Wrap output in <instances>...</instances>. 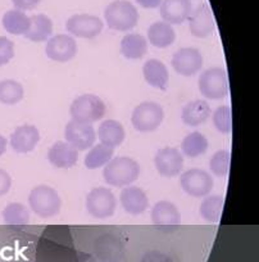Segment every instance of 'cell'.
Listing matches in <instances>:
<instances>
[{"label":"cell","instance_id":"cell-17","mask_svg":"<svg viewBox=\"0 0 259 262\" xmlns=\"http://www.w3.org/2000/svg\"><path fill=\"white\" fill-rule=\"evenodd\" d=\"M48 161L57 168H71L79 161V152L67 142H57L48 150Z\"/></svg>","mask_w":259,"mask_h":262},{"label":"cell","instance_id":"cell-12","mask_svg":"<svg viewBox=\"0 0 259 262\" xmlns=\"http://www.w3.org/2000/svg\"><path fill=\"white\" fill-rule=\"evenodd\" d=\"M64 138L66 142L77 150H86L94 145L97 133L90 123L71 120L64 128Z\"/></svg>","mask_w":259,"mask_h":262},{"label":"cell","instance_id":"cell-15","mask_svg":"<svg viewBox=\"0 0 259 262\" xmlns=\"http://www.w3.org/2000/svg\"><path fill=\"white\" fill-rule=\"evenodd\" d=\"M40 142V133L36 126L21 125L16 127L9 138V144L16 153H30Z\"/></svg>","mask_w":259,"mask_h":262},{"label":"cell","instance_id":"cell-18","mask_svg":"<svg viewBox=\"0 0 259 262\" xmlns=\"http://www.w3.org/2000/svg\"><path fill=\"white\" fill-rule=\"evenodd\" d=\"M160 17L170 25H181L191 13V0H162Z\"/></svg>","mask_w":259,"mask_h":262},{"label":"cell","instance_id":"cell-26","mask_svg":"<svg viewBox=\"0 0 259 262\" xmlns=\"http://www.w3.org/2000/svg\"><path fill=\"white\" fill-rule=\"evenodd\" d=\"M208 147L209 143L207 138L199 131H194L183 138L181 143V153L189 158H197L204 155L208 150Z\"/></svg>","mask_w":259,"mask_h":262},{"label":"cell","instance_id":"cell-37","mask_svg":"<svg viewBox=\"0 0 259 262\" xmlns=\"http://www.w3.org/2000/svg\"><path fill=\"white\" fill-rule=\"evenodd\" d=\"M136 3L145 9L159 8L162 0H136Z\"/></svg>","mask_w":259,"mask_h":262},{"label":"cell","instance_id":"cell-8","mask_svg":"<svg viewBox=\"0 0 259 262\" xmlns=\"http://www.w3.org/2000/svg\"><path fill=\"white\" fill-rule=\"evenodd\" d=\"M180 185L187 195L200 198V196L209 195L215 186V181L207 171L200 168H190L181 173Z\"/></svg>","mask_w":259,"mask_h":262},{"label":"cell","instance_id":"cell-36","mask_svg":"<svg viewBox=\"0 0 259 262\" xmlns=\"http://www.w3.org/2000/svg\"><path fill=\"white\" fill-rule=\"evenodd\" d=\"M12 186V178L6 170L0 168V196L6 195Z\"/></svg>","mask_w":259,"mask_h":262},{"label":"cell","instance_id":"cell-7","mask_svg":"<svg viewBox=\"0 0 259 262\" xmlns=\"http://www.w3.org/2000/svg\"><path fill=\"white\" fill-rule=\"evenodd\" d=\"M117 208V200L110 189L98 186L90 190L86 195L87 213L99 220L112 217Z\"/></svg>","mask_w":259,"mask_h":262},{"label":"cell","instance_id":"cell-35","mask_svg":"<svg viewBox=\"0 0 259 262\" xmlns=\"http://www.w3.org/2000/svg\"><path fill=\"white\" fill-rule=\"evenodd\" d=\"M40 2L41 0H12L14 9H18V11L22 12L32 11V9H35L39 6Z\"/></svg>","mask_w":259,"mask_h":262},{"label":"cell","instance_id":"cell-10","mask_svg":"<svg viewBox=\"0 0 259 262\" xmlns=\"http://www.w3.org/2000/svg\"><path fill=\"white\" fill-rule=\"evenodd\" d=\"M67 31L81 39H94L102 34L103 21L92 14H74L66 22Z\"/></svg>","mask_w":259,"mask_h":262},{"label":"cell","instance_id":"cell-31","mask_svg":"<svg viewBox=\"0 0 259 262\" xmlns=\"http://www.w3.org/2000/svg\"><path fill=\"white\" fill-rule=\"evenodd\" d=\"M3 220L7 225H27L30 223V211L18 202L9 203L3 210Z\"/></svg>","mask_w":259,"mask_h":262},{"label":"cell","instance_id":"cell-27","mask_svg":"<svg viewBox=\"0 0 259 262\" xmlns=\"http://www.w3.org/2000/svg\"><path fill=\"white\" fill-rule=\"evenodd\" d=\"M4 30L11 35H25L30 27V17L18 9H11L2 18Z\"/></svg>","mask_w":259,"mask_h":262},{"label":"cell","instance_id":"cell-34","mask_svg":"<svg viewBox=\"0 0 259 262\" xmlns=\"http://www.w3.org/2000/svg\"><path fill=\"white\" fill-rule=\"evenodd\" d=\"M14 57V44L6 36H0V67L8 64Z\"/></svg>","mask_w":259,"mask_h":262},{"label":"cell","instance_id":"cell-11","mask_svg":"<svg viewBox=\"0 0 259 262\" xmlns=\"http://www.w3.org/2000/svg\"><path fill=\"white\" fill-rule=\"evenodd\" d=\"M45 54L54 62L66 63L74 59L77 54V42L72 36L59 34L52 36L46 41Z\"/></svg>","mask_w":259,"mask_h":262},{"label":"cell","instance_id":"cell-4","mask_svg":"<svg viewBox=\"0 0 259 262\" xmlns=\"http://www.w3.org/2000/svg\"><path fill=\"white\" fill-rule=\"evenodd\" d=\"M107 112L105 103L95 94H82L72 102L69 115L72 120L84 123H94L102 120Z\"/></svg>","mask_w":259,"mask_h":262},{"label":"cell","instance_id":"cell-14","mask_svg":"<svg viewBox=\"0 0 259 262\" xmlns=\"http://www.w3.org/2000/svg\"><path fill=\"white\" fill-rule=\"evenodd\" d=\"M189 29L193 36L204 39L213 34L216 29L215 18L208 3H202L189 16Z\"/></svg>","mask_w":259,"mask_h":262},{"label":"cell","instance_id":"cell-24","mask_svg":"<svg viewBox=\"0 0 259 262\" xmlns=\"http://www.w3.org/2000/svg\"><path fill=\"white\" fill-rule=\"evenodd\" d=\"M148 40L153 47L158 49H166L175 42L176 32L172 25L164 21H158L150 25L148 29Z\"/></svg>","mask_w":259,"mask_h":262},{"label":"cell","instance_id":"cell-9","mask_svg":"<svg viewBox=\"0 0 259 262\" xmlns=\"http://www.w3.org/2000/svg\"><path fill=\"white\" fill-rule=\"evenodd\" d=\"M203 55L197 48H182L173 54L171 66L176 74L190 77L197 75L203 67Z\"/></svg>","mask_w":259,"mask_h":262},{"label":"cell","instance_id":"cell-20","mask_svg":"<svg viewBox=\"0 0 259 262\" xmlns=\"http://www.w3.org/2000/svg\"><path fill=\"white\" fill-rule=\"evenodd\" d=\"M210 105L205 100L195 99L189 102L181 112V120L185 125L197 127L207 122L210 117Z\"/></svg>","mask_w":259,"mask_h":262},{"label":"cell","instance_id":"cell-25","mask_svg":"<svg viewBox=\"0 0 259 262\" xmlns=\"http://www.w3.org/2000/svg\"><path fill=\"white\" fill-rule=\"evenodd\" d=\"M120 52L126 59H142L148 52V40L140 34H127L121 40Z\"/></svg>","mask_w":259,"mask_h":262},{"label":"cell","instance_id":"cell-38","mask_svg":"<svg viewBox=\"0 0 259 262\" xmlns=\"http://www.w3.org/2000/svg\"><path fill=\"white\" fill-rule=\"evenodd\" d=\"M7 145H8V140H7L3 135L0 134V157L6 153Z\"/></svg>","mask_w":259,"mask_h":262},{"label":"cell","instance_id":"cell-13","mask_svg":"<svg viewBox=\"0 0 259 262\" xmlns=\"http://www.w3.org/2000/svg\"><path fill=\"white\" fill-rule=\"evenodd\" d=\"M154 166L163 178H175L183 170V156L177 148L164 147L157 152Z\"/></svg>","mask_w":259,"mask_h":262},{"label":"cell","instance_id":"cell-19","mask_svg":"<svg viewBox=\"0 0 259 262\" xmlns=\"http://www.w3.org/2000/svg\"><path fill=\"white\" fill-rule=\"evenodd\" d=\"M143 75L148 84L152 88L164 92L168 86V81H170V74H168L167 66L159 59H152L147 60L143 66Z\"/></svg>","mask_w":259,"mask_h":262},{"label":"cell","instance_id":"cell-32","mask_svg":"<svg viewBox=\"0 0 259 262\" xmlns=\"http://www.w3.org/2000/svg\"><path fill=\"white\" fill-rule=\"evenodd\" d=\"M213 125L221 134H230L232 131V113L228 105H221L213 112Z\"/></svg>","mask_w":259,"mask_h":262},{"label":"cell","instance_id":"cell-28","mask_svg":"<svg viewBox=\"0 0 259 262\" xmlns=\"http://www.w3.org/2000/svg\"><path fill=\"white\" fill-rule=\"evenodd\" d=\"M25 97V89L21 82L7 79L0 81V103L6 105L18 104Z\"/></svg>","mask_w":259,"mask_h":262},{"label":"cell","instance_id":"cell-3","mask_svg":"<svg viewBox=\"0 0 259 262\" xmlns=\"http://www.w3.org/2000/svg\"><path fill=\"white\" fill-rule=\"evenodd\" d=\"M29 205L32 212L41 219H50L60 212L62 200L54 188L49 185H37L29 195Z\"/></svg>","mask_w":259,"mask_h":262},{"label":"cell","instance_id":"cell-1","mask_svg":"<svg viewBox=\"0 0 259 262\" xmlns=\"http://www.w3.org/2000/svg\"><path fill=\"white\" fill-rule=\"evenodd\" d=\"M140 176L139 162L130 157L112 158L103 170L105 183L114 188H125L135 183Z\"/></svg>","mask_w":259,"mask_h":262},{"label":"cell","instance_id":"cell-21","mask_svg":"<svg viewBox=\"0 0 259 262\" xmlns=\"http://www.w3.org/2000/svg\"><path fill=\"white\" fill-rule=\"evenodd\" d=\"M152 221L157 226H177L181 224L180 211L170 201H159L152 208Z\"/></svg>","mask_w":259,"mask_h":262},{"label":"cell","instance_id":"cell-6","mask_svg":"<svg viewBox=\"0 0 259 262\" xmlns=\"http://www.w3.org/2000/svg\"><path fill=\"white\" fill-rule=\"evenodd\" d=\"M200 93L210 100L223 99L228 94L227 74L221 67H212L202 72L198 81Z\"/></svg>","mask_w":259,"mask_h":262},{"label":"cell","instance_id":"cell-2","mask_svg":"<svg viewBox=\"0 0 259 262\" xmlns=\"http://www.w3.org/2000/svg\"><path fill=\"white\" fill-rule=\"evenodd\" d=\"M104 18L110 30L126 32L137 25L139 12L128 0H114L105 8Z\"/></svg>","mask_w":259,"mask_h":262},{"label":"cell","instance_id":"cell-16","mask_svg":"<svg viewBox=\"0 0 259 262\" xmlns=\"http://www.w3.org/2000/svg\"><path fill=\"white\" fill-rule=\"evenodd\" d=\"M120 202L123 210L132 216L145 212L149 207L147 193L139 186H125L120 194Z\"/></svg>","mask_w":259,"mask_h":262},{"label":"cell","instance_id":"cell-5","mask_svg":"<svg viewBox=\"0 0 259 262\" xmlns=\"http://www.w3.org/2000/svg\"><path fill=\"white\" fill-rule=\"evenodd\" d=\"M164 118V111L159 103L143 102L135 107L131 115V123L139 133H153Z\"/></svg>","mask_w":259,"mask_h":262},{"label":"cell","instance_id":"cell-22","mask_svg":"<svg viewBox=\"0 0 259 262\" xmlns=\"http://www.w3.org/2000/svg\"><path fill=\"white\" fill-rule=\"evenodd\" d=\"M53 34V22L46 14H35L30 17V27L23 35L32 42H44L50 39Z\"/></svg>","mask_w":259,"mask_h":262},{"label":"cell","instance_id":"cell-33","mask_svg":"<svg viewBox=\"0 0 259 262\" xmlns=\"http://www.w3.org/2000/svg\"><path fill=\"white\" fill-rule=\"evenodd\" d=\"M231 165V153L228 150L222 149L216 152L215 155L212 156L209 161V168L210 172L213 175L218 176H226L228 173V170H230Z\"/></svg>","mask_w":259,"mask_h":262},{"label":"cell","instance_id":"cell-23","mask_svg":"<svg viewBox=\"0 0 259 262\" xmlns=\"http://www.w3.org/2000/svg\"><path fill=\"white\" fill-rule=\"evenodd\" d=\"M125 137V128H123L122 123L115 120L103 121L98 128V138H99L100 143L113 148V149L122 144Z\"/></svg>","mask_w":259,"mask_h":262},{"label":"cell","instance_id":"cell-30","mask_svg":"<svg viewBox=\"0 0 259 262\" xmlns=\"http://www.w3.org/2000/svg\"><path fill=\"white\" fill-rule=\"evenodd\" d=\"M113 153H114L113 148L107 147V145L102 144V143L98 145H94L87 152V155L85 156V166L89 170H97V168L103 167V166H105L112 160Z\"/></svg>","mask_w":259,"mask_h":262},{"label":"cell","instance_id":"cell-29","mask_svg":"<svg viewBox=\"0 0 259 262\" xmlns=\"http://www.w3.org/2000/svg\"><path fill=\"white\" fill-rule=\"evenodd\" d=\"M223 198L220 195H207L200 203L199 213L205 221L216 224L220 221L223 211Z\"/></svg>","mask_w":259,"mask_h":262}]
</instances>
